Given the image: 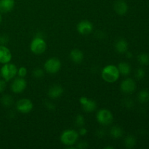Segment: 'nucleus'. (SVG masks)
Returning a JSON list of instances; mask_svg holds the SVG:
<instances>
[{"mask_svg":"<svg viewBox=\"0 0 149 149\" xmlns=\"http://www.w3.org/2000/svg\"><path fill=\"white\" fill-rule=\"evenodd\" d=\"M120 76L118 67L114 65H108L103 68L101 77L105 81L113 83L117 81Z\"/></svg>","mask_w":149,"mask_h":149,"instance_id":"nucleus-1","label":"nucleus"},{"mask_svg":"<svg viewBox=\"0 0 149 149\" xmlns=\"http://www.w3.org/2000/svg\"><path fill=\"white\" fill-rule=\"evenodd\" d=\"M79 132L74 130H66L63 131L61 135V141L63 145L67 146H72L79 139Z\"/></svg>","mask_w":149,"mask_h":149,"instance_id":"nucleus-2","label":"nucleus"},{"mask_svg":"<svg viewBox=\"0 0 149 149\" xmlns=\"http://www.w3.org/2000/svg\"><path fill=\"white\" fill-rule=\"evenodd\" d=\"M1 77L6 81H10L14 79L17 74V68L15 64L7 63L3 65L0 71Z\"/></svg>","mask_w":149,"mask_h":149,"instance_id":"nucleus-3","label":"nucleus"},{"mask_svg":"<svg viewBox=\"0 0 149 149\" xmlns=\"http://www.w3.org/2000/svg\"><path fill=\"white\" fill-rule=\"evenodd\" d=\"M31 50L36 55H41L47 49V43L42 36H36L31 42Z\"/></svg>","mask_w":149,"mask_h":149,"instance_id":"nucleus-4","label":"nucleus"},{"mask_svg":"<svg viewBox=\"0 0 149 149\" xmlns=\"http://www.w3.org/2000/svg\"><path fill=\"white\" fill-rule=\"evenodd\" d=\"M97 121L102 125H109L113 122V116L108 109H100L96 115Z\"/></svg>","mask_w":149,"mask_h":149,"instance_id":"nucleus-5","label":"nucleus"},{"mask_svg":"<svg viewBox=\"0 0 149 149\" xmlns=\"http://www.w3.org/2000/svg\"><path fill=\"white\" fill-rule=\"evenodd\" d=\"M45 71L51 74H56L61 68V62L58 58H51L47 60L44 65Z\"/></svg>","mask_w":149,"mask_h":149,"instance_id":"nucleus-6","label":"nucleus"},{"mask_svg":"<svg viewBox=\"0 0 149 149\" xmlns=\"http://www.w3.org/2000/svg\"><path fill=\"white\" fill-rule=\"evenodd\" d=\"M33 105L31 100L28 98H23L19 100L16 103V109L20 113H28L33 109Z\"/></svg>","mask_w":149,"mask_h":149,"instance_id":"nucleus-7","label":"nucleus"},{"mask_svg":"<svg viewBox=\"0 0 149 149\" xmlns=\"http://www.w3.org/2000/svg\"><path fill=\"white\" fill-rule=\"evenodd\" d=\"M26 86H27V83L24 78L19 77L15 79L12 82L11 90L14 93L19 94V93H23L26 90Z\"/></svg>","mask_w":149,"mask_h":149,"instance_id":"nucleus-8","label":"nucleus"},{"mask_svg":"<svg viewBox=\"0 0 149 149\" xmlns=\"http://www.w3.org/2000/svg\"><path fill=\"white\" fill-rule=\"evenodd\" d=\"M120 88L124 93L131 94V93H134L136 90V84L133 79L127 78L122 81V82L121 83Z\"/></svg>","mask_w":149,"mask_h":149,"instance_id":"nucleus-9","label":"nucleus"},{"mask_svg":"<svg viewBox=\"0 0 149 149\" xmlns=\"http://www.w3.org/2000/svg\"><path fill=\"white\" fill-rule=\"evenodd\" d=\"M77 31L81 35H88L92 33L93 30V25L90 21L84 20L77 24Z\"/></svg>","mask_w":149,"mask_h":149,"instance_id":"nucleus-10","label":"nucleus"},{"mask_svg":"<svg viewBox=\"0 0 149 149\" xmlns=\"http://www.w3.org/2000/svg\"><path fill=\"white\" fill-rule=\"evenodd\" d=\"M12 60L11 51L4 45H0V63L5 64Z\"/></svg>","mask_w":149,"mask_h":149,"instance_id":"nucleus-11","label":"nucleus"},{"mask_svg":"<svg viewBox=\"0 0 149 149\" xmlns=\"http://www.w3.org/2000/svg\"><path fill=\"white\" fill-rule=\"evenodd\" d=\"M63 94V88L61 85L55 84L48 90V95L52 99L59 98Z\"/></svg>","mask_w":149,"mask_h":149,"instance_id":"nucleus-12","label":"nucleus"},{"mask_svg":"<svg viewBox=\"0 0 149 149\" xmlns=\"http://www.w3.org/2000/svg\"><path fill=\"white\" fill-rule=\"evenodd\" d=\"M114 10L119 15H125L127 13V4L124 0H117L114 3Z\"/></svg>","mask_w":149,"mask_h":149,"instance_id":"nucleus-13","label":"nucleus"},{"mask_svg":"<svg viewBox=\"0 0 149 149\" xmlns=\"http://www.w3.org/2000/svg\"><path fill=\"white\" fill-rule=\"evenodd\" d=\"M15 7V0H0V12L3 13L12 11Z\"/></svg>","mask_w":149,"mask_h":149,"instance_id":"nucleus-14","label":"nucleus"},{"mask_svg":"<svg viewBox=\"0 0 149 149\" xmlns=\"http://www.w3.org/2000/svg\"><path fill=\"white\" fill-rule=\"evenodd\" d=\"M70 58L74 63H81L84 59V54L80 49H74L70 52Z\"/></svg>","mask_w":149,"mask_h":149,"instance_id":"nucleus-15","label":"nucleus"},{"mask_svg":"<svg viewBox=\"0 0 149 149\" xmlns=\"http://www.w3.org/2000/svg\"><path fill=\"white\" fill-rule=\"evenodd\" d=\"M115 49L119 53H125L128 49V44L124 39H120L115 44Z\"/></svg>","mask_w":149,"mask_h":149,"instance_id":"nucleus-16","label":"nucleus"},{"mask_svg":"<svg viewBox=\"0 0 149 149\" xmlns=\"http://www.w3.org/2000/svg\"><path fill=\"white\" fill-rule=\"evenodd\" d=\"M118 69H119L120 74L123 76H127L131 73V66L129 63L126 62H121L118 65Z\"/></svg>","mask_w":149,"mask_h":149,"instance_id":"nucleus-17","label":"nucleus"},{"mask_svg":"<svg viewBox=\"0 0 149 149\" xmlns=\"http://www.w3.org/2000/svg\"><path fill=\"white\" fill-rule=\"evenodd\" d=\"M83 110L86 112H92L94 111L96 109H97V103L95 100H91V99H88L87 103L82 105Z\"/></svg>","mask_w":149,"mask_h":149,"instance_id":"nucleus-18","label":"nucleus"},{"mask_svg":"<svg viewBox=\"0 0 149 149\" xmlns=\"http://www.w3.org/2000/svg\"><path fill=\"white\" fill-rule=\"evenodd\" d=\"M111 135L113 137V138H116V139H118V138H121V137L123 135V130L119 126H113L112 127L110 131Z\"/></svg>","mask_w":149,"mask_h":149,"instance_id":"nucleus-19","label":"nucleus"},{"mask_svg":"<svg viewBox=\"0 0 149 149\" xmlns=\"http://www.w3.org/2000/svg\"><path fill=\"white\" fill-rule=\"evenodd\" d=\"M138 100L140 103H146L149 101V91L147 90H143L138 93Z\"/></svg>","mask_w":149,"mask_h":149,"instance_id":"nucleus-20","label":"nucleus"},{"mask_svg":"<svg viewBox=\"0 0 149 149\" xmlns=\"http://www.w3.org/2000/svg\"><path fill=\"white\" fill-rule=\"evenodd\" d=\"M125 146L127 148H132L136 145V139L133 135H128L125 139Z\"/></svg>","mask_w":149,"mask_h":149,"instance_id":"nucleus-21","label":"nucleus"},{"mask_svg":"<svg viewBox=\"0 0 149 149\" xmlns=\"http://www.w3.org/2000/svg\"><path fill=\"white\" fill-rule=\"evenodd\" d=\"M1 103H2L3 106H6V107H9V106L13 105V99L12 96L10 95H4L1 97Z\"/></svg>","mask_w":149,"mask_h":149,"instance_id":"nucleus-22","label":"nucleus"},{"mask_svg":"<svg viewBox=\"0 0 149 149\" xmlns=\"http://www.w3.org/2000/svg\"><path fill=\"white\" fill-rule=\"evenodd\" d=\"M138 61L141 65H146L149 64V55L147 53H141L138 55Z\"/></svg>","mask_w":149,"mask_h":149,"instance_id":"nucleus-23","label":"nucleus"},{"mask_svg":"<svg viewBox=\"0 0 149 149\" xmlns=\"http://www.w3.org/2000/svg\"><path fill=\"white\" fill-rule=\"evenodd\" d=\"M75 122H76V125H77L78 127H83L84 125V124H85V121H84V116H83L82 115L79 114L78 116H77V118H76Z\"/></svg>","mask_w":149,"mask_h":149,"instance_id":"nucleus-24","label":"nucleus"},{"mask_svg":"<svg viewBox=\"0 0 149 149\" xmlns=\"http://www.w3.org/2000/svg\"><path fill=\"white\" fill-rule=\"evenodd\" d=\"M146 76V71H144L143 68H140L138 69H137L136 72H135V77H136L138 79L141 80L145 77Z\"/></svg>","mask_w":149,"mask_h":149,"instance_id":"nucleus-25","label":"nucleus"},{"mask_svg":"<svg viewBox=\"0 0 149 149\" xmlns=\"http://www.w3.org/2000/svg\"><path fill=\"white\" fill-rule=\"evenodd\" d=\"M44 75H45V72L41 68H36L33 71V76L35 78L41 79L44 77Z\"/></svg>","mask_w":149,"mask_h":149,"instance_id":"nucleus-26","label":"nucleus"},{"mask_svg":"<svg viewBox=\"0 0 149 149\" xmlns=\"http://www.w3.org/2000/svg\"><path fill=\"white\" fill-rule=\"evenodd\" d=\"M27 74V69L26 67H20L19 69H17V75L20 77H23L24 78Z\"/></svg>","mask_w":149,"mask_h":149,"instance_id":"nucleus-27","label":"nucleus"},{"mask_svg":"<svg viewBox=\"0 0 149 149\" xmlns=\"http://www.w3.org/2000/svg\"><path fill=\"white\" fill-rule=\"evenodd\" d=\"M123 103L125 104V107L127 108V109H131L134 106L133 100H132L131 99H125Z\"/></svg>","mask_w":149,"mask_h":149,"instance_id":"nucleus-28","label":"nucleus"},{"mask_svg":"<svg viewBox=\"0 0 149 149\" xmlns=\"http://www.w3.org/2000/svg\"><path fill=\"white\" fill-rule=\"evenodd\" d=\"M9 42V37L5 34L0 35V45H4Z\"/></svg>","mask_w":149,"mask_h":149,"instance_id":"nucleus-29","label":"nucleus"},{"mask_svg":"<svg viewBox=\"0 0 149 149\" xmlns=\"http://www.w3.org/2000/svg\"><path fill=\"white\" fill-rule=\"evenodd\" d=\"M6 88V81L4 79H0V93H3Z\"/></svg>","mask_w":149,"mask_h":149,"instance_id":"nucleus-30","label":"nucleus"},{"mask_svg":"<svg viewBox=\"0 0 149 149\" xmlns=\"http://www.w3.org/2000/svg\"><path fill=\"white\" fill-rule=\"evenodd\" d=\"M87 133V130L86 129V128L83 127H80L79 130V135L84 136V135H85Z\"/></svg>","mask_w":149,"mask_h":149,"instance_id":"nucleus-31","label":"nucleus"},{"mask_svg":"<svg viewBox=\"0 0 149 149\" xmlns=\"http://www.w3.org/2000/svg\"><path fill=\"white\" fill-rule=\"evenodd\" d=\"M88 147L87 146V143L86 142H81V143H79L78 146H77V148H86Z\"/></svg>","mask_w":149,"mask_h":149,"instance_id":"nucleus-32","label":"nucleus"},{"mask_svg":"<svg viewBox=\"0 0 149 149\" xmlns=\"http://www.w3.org/2000/svg\"><path fill=\"white\" fill-rule=\"evenodd\" d=\"M87 100H88V98H87V97H85V96H82V97H80V99H79V102H80V103H81V106H82V105H84V103H87Z\"/></svg>","mask_w":149,"mask_h":149,"instance_id":"nucleus-33","label":"nucleus"},{"mask_svg":"<svg viewBox=\"0 0 149 149\" xmlns=\"http://www.w3.org/2000/svg\"><path fill=\"white\" fill-rule=\"evenodd\" d=\"M45 105H46V107L49 109H55V106H54V105H52L50 102H47V103H45Z\"/></svg>","mask_w":149,"mask_h":149,"instance_id":"nucleus-34","label":"nucleus"},{"mask_svg":"<svg viewBox=\"0 0 149 149\" xmlns=\"http://www.w3.org/2000/svg\"><path fill=\"white\" fill-rule=\"evenodd\" d=\"M125 53H126L127 58H132V56H133V55H132V52H128V51H127V52H125Z\"/></svg>","mask_w":149,"mask_h":149,"instance_id":"nucleus-35","label":"nucleus"},{"mask_svg":"<svg viewBox=\"0 0 149 149\" xmlns=\"http://www.w3.org/2000/svg\"><path fill=\"white\" fill-rule=\"evenodd\" d=\"M106 149H109V148H111V149H113V147H111V146H107V147H106V148H105Z\"/></svg>","mask_w":149,"mask_h":149,"instance_id":"nucleus-36","label":"nucleus"},{"mask_svg":"<svg viewBox=\"0 0 149 149\" xmlns=\"http://www.w3.org/2000/svg\"><path fill=\"white\" fill-rule=\"evenodd\" d=\"M1 21H2V17H1V15L0 14V24H1Z\"/></svg>","mask_w":149,"mask_h":149,"instance_id":"nucleus-37","label":"nucleus"},{"mask_svg":"<svg viewBox=\"0 0 149 149\" xmlns=\"http://www.w3.org/2000/svg\"><path fill=\"white\" fill-rule=\"evenodd\" d=\"M0 77H1V74H0Z\"/></svg>","mask_w":149,"mask_h":149,"instance_id":"nucleus-38","label":"nucleus"}]
</instances>
